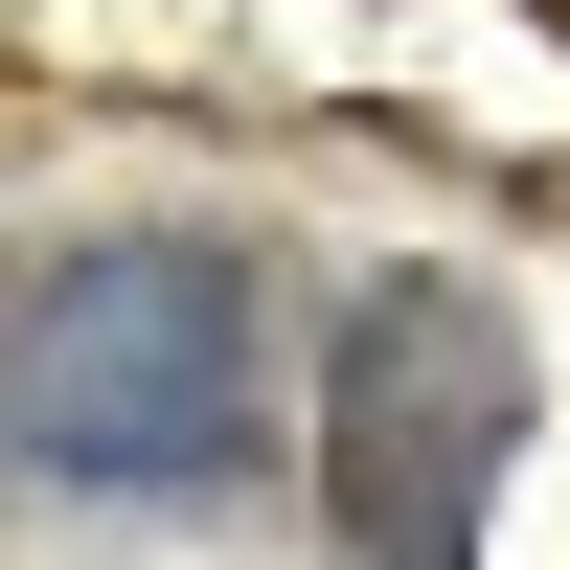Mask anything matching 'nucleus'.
Masks as SVG:
<instances>
[{
	"label": "nucleus",
	"mask_w": 570,
	"mask_h": 570,
	"mask_svg": "<svg viewBox=\"0 0 570 570\" xmlns=\"http://www.w3.org/2000/svg\"><path fill=\"white\" fill-rule=\"evenodd\" d=\"M0 434L69 502H206L274 456V274L228 228H115L0 297Z\"/></svg>",
	"instance_id": "nucleus-1"
},
{
	"label": "nucleus",
	"mask_w": 570,
	"mask_h": 570,
	"mask_svg": "<svg viewBox=\"0 0 570 570\" xmlns=\"http://www.w3.org/2000/svg\"><path fill=\"white\" fill-rule=\"evenodd\" d=\"M525 456V320L480 274H365L320 320V502L365 570H480V502Z\"/></svg>",
	"instance_id": "nucleus-2"
}]
</instances>
